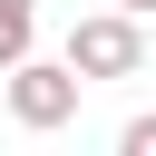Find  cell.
<instances>
[{"instance_id": "cell-1", "label": "cell", "mask_w": 156, "mask_h": 156, "mask_svg": "<svg viewBox=\"0 0 156 156\" xmlns=\"http://www.w3.org/2000/svg\"><path fill=\"white\" fill-rule=\"evenodd\" d=\"M68 68H78V78H136V68H146V29H136V10H98V20H78V29H68Z\"/></svg>"}, {"instance_id": "cell-2", "label": "cell", "mask_w": 156, "mask_h": 156, "mask_svg": "<svg viewBox=\"0 0 156 156\" xmlns=\"http://www.w3.org/2000/svg\"><path fill=\"white\" fill-rule=\"evenodd\" d=\"M78 88H88V78H78L68 58H20V68H10V117L49 136V127L78 117Z\"/></svg>"}, {"instance_id": "cell-3", "label": "cell", "mask_w": 156, "mask_h": 156, "mask_svg": "<svg viewBox=\"0 0 156 156\" xmlns=\"http://www.w3.org/2000/svg\"><path fill=\"white\" fill-rule=\"evenodd\" d=\"M39 39V0H0V68H20Z\"/></svg>"}, {"instance_id": "cell-4", "label": "cell", "mask_w": 156, "mask_h": 156, "mask_svg": "<svg viewBox=\"0 0 156 156\" xmlns=\"http://www.w3.org/2000/svg\"><path fill=\"white\" fill-rule=\"evenodd\" d=\"M117 146H127V156H156V117H127V127H117Z\"/></svg>"}, {"instance_id": "cell-5", "label": "cell", "mask_w": 156, "mask_h": 156, "mask_svg": "<svg viewBox=\"0 0 156 156\" xmlns=\"http://www.w3.org/2000/svg\"><path fill=\"white\" fill-rule=\"evenodd\" d=\"M117 10H136V20H146V10H156V0H117Z\"/></svg>"}]
</instances>
